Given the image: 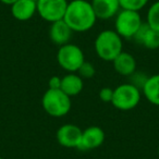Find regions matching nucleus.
<instances>
[{
    "mask_svg": "<svg viewBox=\"0 0 159 159\" xmlns=\"http://www.w3.org/2000/svg\"><path fill=\"white\" fill-rule=\"evenodd\" d=\"M16 0H0V2L3 3V5H7V6H11L16 2Z\"/></svg>",
    "mask_w": 159,
    "mask_h": 159,
    "instance_id": "obj_22",
    "label": "nucleus"
},
{
    "mask_svg": "<svg viewBox=\"0 0 159 159\" xmlns=\"http://www.w3.org/2000/svg\"><path fill=\"white\" fill-rule=\"evenodd\" d=\"M63 20L73 32L84 33L93 29L97 18L89 1L72 0L68 3Z\"/></svg>",
    "mask_w": 159,
    "mask_h": 159,
    "instance_id": "obj_1",
    "label": "nucleus"
},
{
    "mask_svg": "<svg viewBox=\"0 0 159 159\" xmlns=\"http://www.w3.org/2000/svg\"><path fill=\"white\" fill-rule=\"evenodd\" d=\"M91 5L97 20L112 19L121 10L119 0H92Z\"/></svg>",
    "mask_w": 159,
    "mask_h": 159,
    "instance_id": "obj_11",
    "label": "nucleus"
},
{
    "mask_svg": "<svg viewBox=\"0 0 159 159\" xmlns=\"http://www.w3.org/2000/svg\"><path fill=\"white\" fill-rule=\"evenodd\" d=\"M113 97V89L111 87H102L99 91V98L104 102H111Z\"/></svg>",
    "mask_w": 159,
    "mask_h": 159,
    "instance_id": "obj_20",
    "label": "nucleus"
},
{
    "mask_svg": "<svg viewBox=\"0 0 159 159\" xmlns=\"http://www.w3.org/2000/svg\"><path fill=\"white\" fill-rule=\"evenodd\" d=\"M50 24L51 25L49 27V38L53 44L58 45L60 47L71 42V38H72L74 32L64 22L63 19L50 23Z\"/></svg>",
    "mask_w": 159,
    "mask_h": 159,
    "instance_id": "obj_12",
    "label": "nucleus"
},
{
    "mask_svg": "<svg viewBox=\"0 0 159 159\" xmlns=\"http://www.w3.org/2000/svg\"><path fill=\"white\" fill-rule=\"evenodd\" d=\"M0 159H5V158H2V157H1V156H0Z\"/></svg>",
    "mask_w": 159,
    "mask_h": 159,
    "instance_id": "obj_24",
    "label": "nucleus"
},
{
    "mask_svg": "<svg viewBox=\"0 0 159 159\" xmlns=\"http://www.w3.org/2000/svg\"><path fill=\"white\" fill-rule=\"evenodd\" d=\"M149 0H119L121 9L132 10V11H139L142 10Z\"/></svg>",
    "mask_w": 159,
    "mask_h": 159,
    "instance_id": "obj_18",
    "label": "nucleus"
},
{
    "mask_svg": "<svg viewBox=\"0 0 159 159\" xmlns=\"http://www.w3.org/2000/svg\"><path fill=\"white\" fill-rule=\"evenodd\" d=\"M84 89L83 79L77 73H68L61 77V89L69 97L79 95Z\"/></svg>",
    "mask_w": 159,
    "mask_h": 159,
    "instance_id": "obj_15",
    "label": "nucleus"
},
{
    "mask_svg": "<svg viewBox=\"0 0 159 159\" xmlns=\"http://www.w3.org/2000/svg\"><path fill=\"white\" fill-rule=\"evenodd\" d=\"M141 102V89L132 83H123L113 89L112 106L121 111H129Z\"/></svg>",
    "mask_w": 159,
    "mask_h": 159,
    "instance_id": "obj_5",
    "label": "nucleus"
},
{
    "mask_svg": "<svg viewBox=\"0 0 159 159\" xmlns=\"http://www.w3.org/2000/svg\"><path fill=\"white\" fill-rule=\"evenodd\" d=\"M61 87V77L60 76H51L49 79V82H48V89H60Z\"/></svg>",
    "mask_w": 159,
    "mask_h": 159,
    "instance_id": "obj_21",
    "label": "nucleus"
},
{
    "mask_svg": "<svg viewBox=\"0 0 159 159\" xmlns=\"http://www.w3.org/2000/svg\"><path fill=\"white\" fill-rule=\"evenodd\" d=\"M76 73L80 75V76L82 77V79L89 80L95 75L96 69H95V66H94L93 63H91V62H89V61L85 60L84 63L80 66V69L77 70Z\"/></svg>",
    "mask_w": 159,
    "mask_h": 159,
    "instance_id": "obj_19",
    "label": "nucleus"
},
{
    "mask_svg": "<svg viewBox=\"0 0 159 159\" xmlns=\"http://www.w3.org/2000/svg\"><path fill=\"white\" fill-rule=\"evenodd\" d=\"M34 1H37V0H34Z\"/></svg>",
    "mask_w": 159,
    "mask_h": 159,
    "instance_id": "obj_25",
    "label": "nucleus"
},
{
    "mask_svg": "<svg viewBox=\"0 0 159 159\" xmlns=\"http://www.w3.org/2000/svg\"><path fill=\"white\" fill-rule=\"evenodd\" d=\"M143 23L139 11L121 9L116 16L115 31L122 39H133Z\"/></svg>",
    "mask_w": 159,
    "mask_h": 159,
    "instance_id": "obj_4",
    "label": "nucleus"
},
{
    "mask_svg": "<svg viewBox=\"0 0 159 159\" xmlns=\"http://www.w3.org/2000/svg\"><path fill=\"white\" fill-rule=\"evenodd\" d=\"M144 97L152 105L159 106V73L147 77L142 87Z\"/></svg>",
    "mask_w": 159,
    "mask_h": 159,
    "instance_id": "obj_16",
    "label": "nucleus"
},
{
    "mask_svg": "<svg viewBox=\"0 0 159 159\" xmlns=\"http://www.w3.org/2000/svg\"><path fill=\"white\" fill-rule=\"evenodd\" d=\"M94 47L100 59L112 62L123 51L122 37L115 30H105L97 35Z\"/></svg>",
    "mask_w": 159,
    "mask_h": 159,
    "instance_id": "obj_2",
    "label": "nucleus"
},
{
    "mask_svg": "<svg viewBox=\"0 0 159 159\" xmlns=\"http://www.w3.org/2000/svg\"><path fill=\"white\" fill-rule=\"evenodd\" d=\"M82 132L83 130L76 124L66 123L58 129L56 137L58 143L63 147L77 149L82 139Z\"/></svg>",
    "mask_w": 159,
    "mask_h": 159,
    "instance_id": "obj_8",
    "label": "nucleus"
},
{
    "mask_svg": "<svg viewBox=\"0 0 159 159\" xmlns=\"http://www.w3.org/2000/svg\"><path fill=\"white\" fill-rule=\"evenodd\" d=\"M146 23L152 29L159 32V0L149 7L146 16Z\"/></svg>",
    "mask_w": 159,
    "mask_h": 159,
    "instance_id": "obj_17",
    "label": "nucleus"
},
{
    "mask_svg": "<svg viewBox=\"0 0 159 159\" xmlns=\"http://www.w3.org/2000/svg\"><path fill=\"white\" fill-rule=\"evenodd\" d=\"M85 61L84 52L77 45L69 44L60 46L57 52V62L69 73H76Z\"/></svg>",
    "mask_w": 159,
    "mask_h": 159,
    "instance_id": "obj_6",
    "label": "nucleus"
},
{
    "mask_svg": "<svg viewBox=\"0 0 159 159\" xmlns=\"http://www.w3.org/2000/svg\"><path fill=\"white\" fill-rule=\"evenodd\" d=\"M10 7L12 16L21 22L31 20L37 12L36 1L34 0H16Z\"/></svg>",
    "mask_w": 159,
    "mask_h": 159,
    "instance_id": "obj_13",
    "label": "nucleus"
},
{
    "mask_svg": "<svg viewBox=\"0 0 159 159\" xmlns=\"http://www.w3.org/2000/svg\"><path fill=\"white\" fill-rule=\"evenodd\" d=\"M133 40L144 48L155 50L159 48V32L152 29L147 23H143L137 33L133 37Z\"/></svg>",
    "mask_w": 159,
    "mask_h": 159,
    "instance_id": "obj_10",
    "label": "nucleus"
},
{
    "mask_svg": "<svg viewBox=\"0 0 159 159\" xmlns=\"http://www.w3.org/2000/svg\"><path fill=\"white\" fill-rule=\"evenodd\" d=\"M106 134L105 131L100 126L92 125L83 130L81 143L77 149L86 152V150H93L100 147L104 144Z\"/></svg>",
    "mask_w": 159,
    "mask_h": 159,
    "instance_id": "obj_9",
    "label": "nucleus"
},
{
    "mask_svg": "<svg viewBox=\"0 0 159 159\" xmlns=\"http://www.w3.org/2000/svg\"><path fill=\"white\" fill-rule=\"evenodd\" d=\"M68 0H37V13L44 21L53 23L64 18Z\"/></svg>",
    "mask_w": 159,
    "mask_h": 159,
    "instance_id": "obj_7",
    "label": "nucleus"
},
{
    "mask_svg": "<svg viewBox=\"0 0 159 159\" xmlns=\"http://www.w3.org/2000/svg\"><path fill=\"white\" fill-rule=\"evenodd\" d=\"M157 154H158V157H159V145H158V148H157Z\"/></svg>",
    "mask_w": 159,
    "mask_h": 159,
    "instance_id": "obj_23",
    "label": "nucleus"
},
{
    "mask_svg": "<svg viewBox=\"0 0 159 159\" xmlns=\"http://www.w3.org/2000/svg\"><path fill=\"white\" fill-rule=\"evenodd\" d=\"M43 109L47 115L53 118H62L71 110V97L64 94L61 89H48L42 98Z\"/></svg>",
    "mask_w": 159,
    "mask_h": 159,
    "instance_id": "obj_3",
    "label": "nucleus"
},
{
    "mask_svg": "<svg viewBox=\"0 0 159 159\" xmlns=\"http://www.w3.org/2000/svg\"><path fill=\"white\" fill-rule=\"evenodd\" d=\"M113 69L122 76H131L136 71V60L131 53L122 51L112 61Z\"/></svg>",
    "mask_w": 159,
    "mask_h": 159,
    "instance_id": "obj_14",
    "label": "nucleus"
}]
</instances>
